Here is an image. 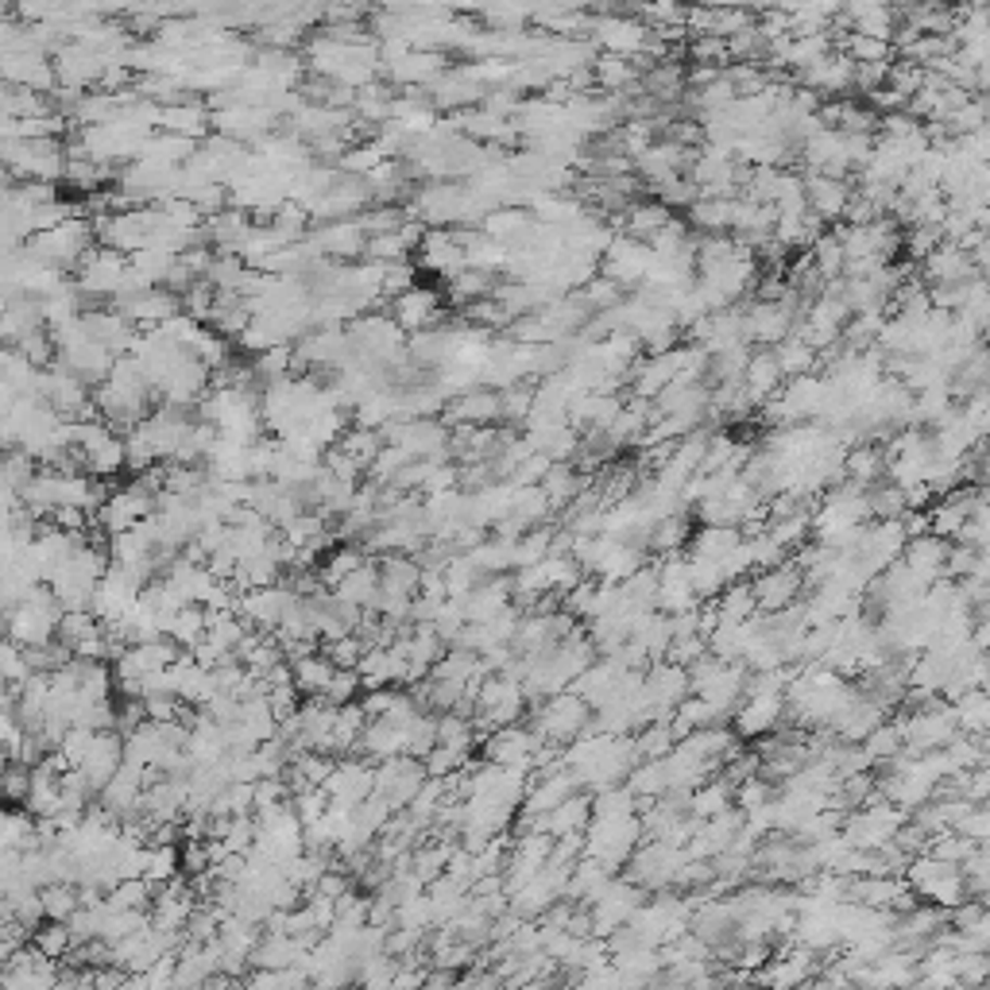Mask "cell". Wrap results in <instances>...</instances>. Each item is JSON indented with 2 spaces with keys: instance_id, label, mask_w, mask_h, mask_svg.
<instances>
[{
  "instance_id": "cell-9",
  "label": "cell",
  "mask_w": 990,
  "mask_h": 990,
  "mask_svg": "<svg viewBox=\"0 0 990 990\" xmlns=\"http://www.w3.org/2000/svg\"><path fill=\"white\" fill-rule=\"evenodd\" d=\"M321 794H326L329 804H337V809H353V804H360L364 797L376 794V762L345 754L341 762H333Z\"/></svg>"
},
{
  "instance_id": "cell-12",
  "label": "cell",
  "mask_w": 990,
  "mask_h": 990,
  "mask_svg": "<svg viewBox=\"0 0 990 990\" xmlns=\"http://www.w3.org/2000/svg\"><path fill=\"white\" fill-rule=\"evenodd\" d=\"M658 569V611L662 615H685V611H697L700 600L693 593V576H689V561L681 554L662 557Z\"/></svg>"
},
{
  "instance_id": "cell-2",
  "label": "cell",
  "mask_w": 990,
  "mask_h": 990,
  "mask_svg": "<svg viewBox=\"0 0 990 990\" xmlns=\"http://www.w3.org/2000/svg\"><path fill=\"white\" fill-rule=\"evenodd\" d=\"M584 859H596L600 866H608L615 875L619 866H627V859L638 851L643 836V821L635 816H593L584 828Z\"/></svg>"
},
{
  "instance_id": "cell-31",
  "label": "cell",
  "mask_w": 990,
  "mask_h": 990,
  "mask_svg": "<svg viewBox=\"0 0 990 990\" xmlns=\"http://www.w3.org/2000/svg\"><path fill=\"white\" fill-rule=\"evenodd\" d=\"M27 948H36L43 960L59 964V960H66V955L74 952L71 928L62 925V921H39V925L31 928V937H27Z\"/></svg>"
},
{
  "instance_id": "cell-38",
  "label": "cell",
  "mask_w": 990,
  "mask_h": 990,
  "mask_svg": "<svg viewBox=\"0 0 990 990\" xmlns=\"http://www.w3.org/2000/svg\"><path fill=\"white\" fill-rule=\"evenodd\" d=\"M859 747H863V754L875 762V766L898 759V754H902V732H898V720H886V724H878L875 732L859 742Z\"/></svg>"
},
{
  "instance_id": "cell-17",
  "label": "cell",
  "mask_w": 990,
  "mask_h": 990,
  "mask_svg": "<svg viewBox=\"0 0 990 990\" xmlns=\"http://www.w3.org/2000/svg\"><path fill=\"white\" fill-rule=\"evenodd\" d=\"M391 306H395L391 321H395L398 329H415V333H426V329L437 321V306H442V302H437V294H433L430 287H418L415 283L407 294H398Z\"/></svg>"
},
{
  "instance_id": "cell-29",
  "label": "cell",
  "mask_w": 990,
  "mask_h": 990,
  "mask_svg": "<svg viewBox=\"0 0 990 990\" xmlns=\"http://www.w3.org/2000/svg\"><path fill=\"white\" fill-rule=\"evenodd\" d=\"M727 809H735V789L724 778H708L700 789H693L689 816H697V821H712V816L727 813Z\"/></svg>"
},
{
  "instance_id": "cell-4",
  "label": "cell",
  "mask_w": 990,
  "mask_h": 990,
  "mask_svg": "<svg viewBox=\"0 0 990 990\" xmlns=\"http://www.w3.org/2000/svg\"><path fill=\"white\" fill-rule=\"evenodd\" d=\"M902 875H905L910 893L913 898H921L925 905L955 910L960 902H967L960 866H952V863H940V859H932V855H917V859H910V866H905Z\"/></svg>"
},
{
  "instance_id": "cell-28",
  "label": "cell",
  "mask_w": 990,
  "mask_h": 990,
  "mask_svg": "<svg viewBox=\"0 0 990 990\" xmlns=\"http://www.w3.org/2000/svg\"><path fill=\"white\" fill-rule=\"evenodd\" d=\"M163 638L167 643H175L178 650H194L198 643L205 638V608H198V604H186V608H178L175 615L167 619V631H163Z\"/></svg>"
},
{
  "instance_id": "cell-19",
  "label": "cell",
  "mask_w": 990,
  "mask_h": 990,
  "mask_svg": "<svg viewBox=\"0 0 990 990\" xmlns=\"http://www.w3.org/2000/svg\"><path fill=\"white\" fill-rule=\"evenodd\" d=\"M333 596L356 611H376V600H380V569H376V561H364L360 569L341 576L333 584Z\"/></svg>"
},
{
  "instance_id": "cell-27",
  "label": "cell",
  "mask_w": 990,
  "mask_h": 990,
  "mask_svg": "<svg viewBox=\"0 0 990 990\" xmlns=\"http://www.w3.org/2000/svg\"><path fill=\"white\" fill-rule=\"evenodd\" d=\"M843 20H851V31H855V36H871V39L890 43L893 24H898V12L883 9V4H855V9L843 12Z\"/></svg>"
},
{
  "instance_id": "cell-3",
  "label": "cell",
  "mask_w": 990,
  "mask_h": 990,
  "mask_svg": "<svg viewBox=\"0 0 990 990\" xmlns=\"http://www.w3.org/2000/svg\"><path fill=\"white\" fill-rule=\"evenodd\" d=\"M588 724H593V708L584 705L576 693H554V697H546L542 705H534L531 712V732L538 735L546 747H569L573 739H581L584 732H588Z\"/></svg>"
},
{
  "instance_id": "cell-8",
  "label": "cell",
  "mask_w": 990,
  "mask_h": 990,
  "mask_svg": "<svg viewBox=\"0 0 990 990\" xmlns=\"http://www.w3.org/2000/svg\"><path fill=\"white\" fill-rule=\"evenodd\" d=\"M422 786H426V766L418 759H410V754L376 762V794L388 801L391 813H403Z\"/></svg>"
},
{
  "instance_id": "cell-39",
  "label": "cell",
  "mask_w": 990,
  "mask_h": 990,
  "mask_svg": "<svg viewBox=\"0 0 990 990\" xmlns=\"http://www.w3.org/2000/svg\"><path fill=\"white\" fill-rule=\"evenodd\" d=\"M635 742V754H638V762H650V759H665V754L677 747V739H673V732H670V724H646V727H638V739H631Z\"/></svg>"
},
{
  "instance_id": "cell-15",
  "label": "cell",
  "mask_w": 990,
  "mask_h": 990,
  "mask_svg": "<svg viewBox=\"0 0 990 990\" xmlns=\"http://www.w3.org/2000/svg\"><path fill=\"white\" fill-rule=\"evenodd\" d=\"M801 190H804V205H809V213H816L821 221H836V217H843L848 205H851V194H855V186H851L848 178H824V175H804Z\"/></svg>"
},
{
  "instance_id": "cell-41",
  "label": "cell",
  "mask_w": 990,
  "mask_h": 990,
  "mask_svg": "<svg viewBox=\"0 0 990 990\" xmlns=\"http://www.w3.org/2000/svg\"><path fill=\"white\" fill-rule=\"evenodd\" d=\"M368 557H364V549L360 546H337V549H329V557L321 561V584H329L333 588L341 576H348L353 569H360Z\"/></svg>"
},
{
  "instance_id": "cell-24",
  "label": "cell",
  "mask_w": 990,
  "mask_h": 990,
  "mask_svg": "<svg viewBox=\"0 0 990 990\" xmlns=\"http://www.w3.org/2000/svg\"><path fill=\"white\" fill-rule=\"evenodd\" d=\"M708 608H712L716 623H747V619H754L759 615V604H754L751 593V576L747 581H732L716 600H708Z\"/></svg>"
},
{
  "instance_id": "cell-37",
  "label": "cell",
  "mask_w": 990,
  "mask_h": 990,
  "mask_svg": "<svg viewBox=\"0 0 990 990\" xmlns=\"http://www.w3.org/2000/svg\"><path fill=\"white\" fill-rule=\"evenodd\" d=\"M627 789L638 797V801H658V797H662L665 789H670V778H665L662 759L638 762V766L627 774Z\"/></svg>"
},
{
  "instance_id": "cell-30",
  "label": "cell",
  "mask_w": 990,
  "mask_h": 990,
  "mask_svg": "<svg viewBox=\"0 0 990 990\" xmlns=\"http://www.w3.org/2000/svg\"><path fill=\"white\" fill-rule=\"evenodd\" d=\"M314 244H318L321 252H333V256H356V252H364V244H368V232H364L360 221H333L318 232Z\"/></svg>"
},
{
  "instance_id": "cell-45",
  "label": "cell",
  "mask_w": 990,
  "mask_h": 990,
  "mask_svg": "<svg viewBox=\"0 0 990 990\" xmlns=\"http://www.w3.org/2000/svg\"><path fill=\"white\" fill-rule=\"evenodd\" d=\"M955 836H964V840H972V843H987V836H990V813L982 809V804H972L960 821H955Z\"/></svg>"
},
{
  "instance_id": "cell-26",
  "label": "cell",
  "mask_w": 990,
  "mask_h": 990,
  "mask_svg": "<svg viewBox=\"0 0 990 990\" xmlns=\"http://www.w3.org/2000/svg\"><path fill=\"white\" fill-rule=\"evenodd\" d=\"M952 720H955V732L960 735H972V739H982L987 735V724H990V700L982 689H972L964 693L960 700H952Z\"/></svg>"
},
{
  "instance_id": "cell-6",
  "label": "cell",
  "mask_w": 990,
  "mask_h": 990,
  "mask_svg": "<svg viewBox=\"0 0 990 990\" xmlns=\"http://www.w3.org/2000/svg\"><path fill=\"white\" fill-rule=\"evenodd\" d=\"M905 824V813L898 809V804L883 801V797H871V801L863 804V809H855V813L843 821V843L855 851H878L886 848V843L898 836V828Z\"/></svg>"
},
{
  "instance_id": "cell-20",
  "label": "cell",
  "mask_w": 990,
  "mask_h": 990,
  "mask_svg": "<svg viewBox=\"0 0 990 990\" xmlns=\"http://www.w3.org/2000/svg\"><path fill=\"white\" fill-rule=\"evenodd\" d=\"M948 549H952V542L937 538V534H917V538L905 542L902 561L913 569V573L925 576V581H940V576H944Z\"/></svg>"
},
{
  "instance_id": "cell-43",
  "label": "cell",
  "mask_w": 990,
  "mask_h": 990,
  "mask_svg": "<svg viewBox=\"0 0 990 990\" xmlns=\"http://www.w3.org/2000/svg\"><path fill=\"white\" fill-rule=\"evenodd\" d=\"M531 403H534L531 388H522V383L504 388L499 391V418H507V422H526V418H531Z\"/></svg>"
},
{
  "instance_id": "cell-22",
  "label": "cell",
  "mask_w": 990,
  "mask_h": 990,
  "mask_svg": "<svg viewBox=\"0 0 990 990\" xmlns=\"http://www.w3.org/2000/svg\"><path fill=\"white\" fill-rule=\"evenodd\" d=\"M778 388H782V371H778V364H774V353L762 348V353H754L751 360H747V368H742V395H747V403H766Z\"/></svg>"
},
{
  "instance_id": "cell-25",
  "label": "cell",
  "mask_w": 990,
  "mask_h": 990,
  "mask_svg": "<svg viewBox=\"0 0 990 990\" xmlns=\"http://www.w3.org/2000/svg\"><path fill=\"white\" fill-rule=\"evenodd\" d=\"M337 673V665L329 662L321 650H314V655H306V658H299V662H291V681H294V689H299V697H321L326 693V685H329V677Z\"/></svg>"
},
{
  "instance_id": "cell-21",
  "label": "cell",
  "mask_w": 990,
  "mask_h": 990,
  "mask_svg": "<svg viewBox=\"0 0 990 990\" xmlns=\"http://www.w3.org/2000/svg\"><path fill=\"white\" fill-rule=\"evenodd\" d=\"M801 81L809 89H821V93H848L855 86V62H848L836 51L816 62V66H809V71H801Z\"/></svg>"
},
{
  "instance_id": "cell-23",
  "label": "cell",
  "mask_w": 990,
  "mask_h": 990,
  "mask_svg": "<svg viewBox=\"0 0 990 990\" xmlns=\"http://www.w3.org/2000/svg\"><path fill=\"white\" fill-rule=\"evenodd\" d=\"M449 418H453V422L472 426V430H477V426L495 422V418H499V391H492V388H472V391H465L460 398H453Z\"/></svg>"
},
{
  "instance_id": "cell-32",
  "label": "cell",
  "mask_w": 990,
  "mask_h": 990,
  "mask_svg": "<svg viewBox=\"0 0 990 990\" xmlns=\"http://www.w3.org/2000/svg\"><path fill=\"white\" fill-rule=\"evenodd\" d=\"M581 472L576 469H569V465H549V472L542 477V484H538V492L546 495V504H549V511L554 507H569L581 495Z\"/></svg>"
},
{
  "instance_id": "cell-11",
  "label": "cell",
  "mask_w": 990,
  "mask_h": 990,
  "mask_svg": "<svg viewBox=\"0 0 990 990\" xmlns=\"http://www.w3.org/2000/svg\"><path fill=\"white\" fill-rule=\"evenodd\" d=\"M786 716V697L782 693H759L747 689L735 708V739H762L778 727V720Z\"/></svg>"
},
{
  "instance_id": "cell-42",
  "label": "cell",
  "mask_w": 990,
  "mask_h": 990,
  "mask_svg": "<svg viewBox=\"0 0 990 990\" xmlns=\"http://www.w3.org/2000/svg\"><path fill=\"white\" fill-rule=\"evenodd\" d=\"M27 794H31V766H24V762H4V766H0V801L24 804Z\"/></svg>"
},
{
  "instance_id": "cell-13",
  "label": "cell",
  "mask_w": 990,
  "mask_h": 990,
  "mask_svg": "<svg viewBox=\"0 0 990 990\" xmlns=\"http://www.w3.org/2000/svg\"><path fill=\"white\" fill-rule=\"evenodd\" d=\"M573 794H576V782L569 778V770H542L538 778H534V786H526V797H522V824L554 813L557 804L569 801Z\"/></svg>"
},
{
  "instance_id": "cell-14",
  "label": "cell",
  "mask_w": 990,
  "mask_h": 990,
  "mask_svg": "<svg viewBox=\"0 0 990 990\" xmlns=\"http://www.w3.org/2000/svg\"><path fill=\"white\" fill-rule=\"evenodd\" d=\"M593 36H596V43L608 47V54H619V59H635V54L650 51V27L638 24V20H627V16L596 20Z\"/></svg>"
},
{
  "instance_id": "cell-33",
  "label": "cell",
  "mask_w": 990,
  "mask_h": 990,
  "mask_svg": "<svg viewBox=\"0 0 990 990\" xmlns=\"http://www.w3.org/2000/svg\"><path fill=\"white\" fill-rule=\"evenodd\" d=\"M774 353V364H778L782 380H797V376H809L816 368V348H809L801 337H786L782 345L770 348Z\"/></svg>"
},
{
  "instance_id": "cell-40",
  "label": "cell",
  "mask_w": 990,
  "mask_h": 990,
  "mask_svg": "<svg viewBox=\"0 0 990 990\" xmlns=\"http://www.w3.org/2000/svg\"><path fill=\"white\" fill-rule=\"evenodd\" d=\"M643 804L627 786H611L593 794V816H635Z\"/></svg>"
},
{
  "instance_id": "cell-10",
  "label": "cell",
  "mask_w": 990,
  "mask_h": 990,
  "mask_svg": "<svg viewBox=\"0 0 990 990\" xmlns=\"http://www.w3.org/2000/svg\"><path fill=\"white\" fill-rule=\"evenodd\" d=\"M751 593H754L759 611L774 615V611H786L804 600V576L794 561H782V566L762 569V573L751 576Z\"/></svg>"
},
{
  "instance_id": "cell-7",
  "label": "cell",
  "mask_w": 990,
  "mask_h": 990,
  "mask_svg": "<svg viewBox=\"0 0 990 990\" xmlns=\"http://www.w3.org/2000/svg\"><path fill=\"white\" fill-rule=\"evenodd\" d=\"M646 902V893L638 890L635 883H627V878H611L608 886H604V893L596 898L593 905H588V917H593V937H611L615 928H623L631 917H635V910Z\"/></svg>"
},
{
  "instance_id": "cell-16",
  "label": "cell",
  "mask_w": 990,
  "mask_h": 990,
  "mask_svg": "<svg viewBox=\"0 0 990 990\" xmlns=\"http://www.w3.org/2000/svg\"><path fill=\"white\" fill-rule=\"evenodd\" d=\"M588 821H593V797L573 794L569 801L557 804L554 813L526 824V832H546L549 840H566V836H584Z\"/></svg>"
},
{
  "instance_id": "cell-5",
  "label": "cell",
  "mask_w": 990,
  "mask_h": 990,
  "mask_svg": "<svg viewBox=\"0 0 990 990\" xmlns=\"http://www.w3.org/2000/svg\"><path fill=\"white\" fill-rule=\"evenodd\" d=\"M685 863H689L685 848H673V843L662 840L638 843V851L627 859V883H635L643 893H665L673 890Z\"/></svg>"
},
{
  "instance_id": "cell-35",
  "label": "cell",
  "mask_w": 990,
  "mask_h": 990,
  "mask_svg": "<svg viewBox=\"0 0 990 990\" xmlns=\"http://www.w3.org/2000/svg\"><path fill=\"white\" fill-rule=\"evenodd\" d=\"M39 905H43V921H62V925H66V921L78 913L81 893H78V886H71V883H51L39 890Z\"/></svg>"
},
{
  "instance_id": "cell-44",
  "label": "cell",
  "mask_w": 990,
  "mask_h": 990,
  "mask_svg": "<svg viewBox=\"0 0 990 990\" xmlns=\"http://www.w3.org/2000/svg\"><path fill=\"white\" fill-rule=\"evenodd\" d=\"M356 689H360V677H356V670H337L333 677H329L321 700H326V705H333V708H345V705H353Z\"/></svg>"
},
{
  "instance_id": "cell-18",
  "label": "cell",
  "mask_w": 990,
  "mask_h": 990,
  "mask_svg": "<svg viewBox=\"0 0 990 990\" xmlns=\"http://www.w3.org/2000/svg\"><path fill=\"white\" fill-rule=\"evenodd\" d=\"M418 252H422L426 271H437V275H445V279H453L457 271H465V252H460V244H457V232H449V229L426 232L422 244H418Z\"/></svg>"
},
{
  "instance_id": "cell-36",
  "label": "cell",
  "mask_w": 990,
  "mask_h": 990,
  "mask_svg": "<svg viewBox=\"0 0 990 990\" xmlns=\"http://www.w3.org/2000/svg\"><path fill=\"white\" fill-rule=\"evenodd\" d=\"M689 542V522H685V515H670V519L655 522L650 526V538H646V549L650 554H662V557H673L681 554V546Z\"/></svg>"
},
{
  "instance_id": "cell-34",
  "label": "cell",
  "mask_w": 990,
  "mask_h": 990,
  "mask_svg": "<svg viewBox=\"0 0 990 990\" xmlns=\"http://www.w3.org/2000/svg\"><path fill=\"white\" fill-rule=\"evenodd\" d=\"M593 78L600 81L604 89H611V93H627V86L638 81V66H635V59L600 54V59L593 62Z\"/></svg>"
},
{
  "instance_id": "cell-1",
  "label": "cell",
  "mask_w": 990,
  "mask_h": 990,
  "mask_svg": "<svg viewBox=\"0 0 990 990\" xmlns=\"http://www.w3.org/2000/svg\"><path fill=\"white\" fill-rule=\"evenodd\" d=\"M62 604L54 600V593L47 584H36L16 608L4 615V635L9 643H16L20 650H31V646H47L54 643L59 635V623H62Z\"/></svg>"
}]
</instances>
